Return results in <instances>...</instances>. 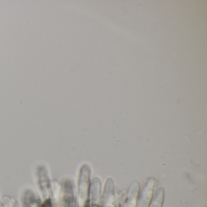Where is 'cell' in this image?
<instances>
[{
	"instance_id": "6da1fadb",
	"label": "cell",
	"mask_w": 207,
	"mask_h": 207,
	"mask_svg": "<svg viewBox=\"0 0 207 207\" xmlns=\"http://www.w3.org/2000/svg\"><path fill=\"white\" fill-rule=\"evenodd\" d=\"M43 207H51V203L49 200H47L45 203H44Z\"/></svg>"
}]
</instances>
